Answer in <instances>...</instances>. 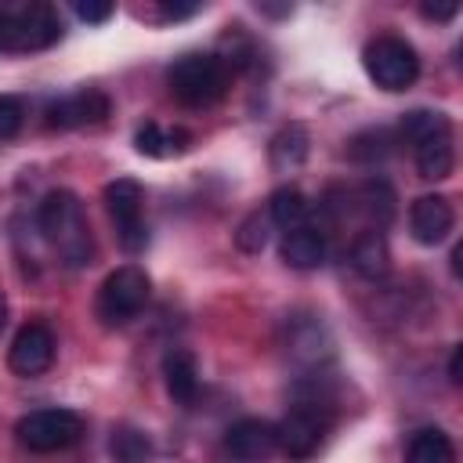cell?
<instances>
[{
	"mask_svg": "<svg viewBox=\"0 0 463 463\" xmlns=\"http://www.w3.org/2000/svg\"><path fill=\"white\" fill-rule=\"evenodd\" d=\"M391 145H394V137H391V130H383V127H376V130H365V134H358L351 145H347V152H351V159H362V163H373V159H383L387 152H391Z\"/></svg>",
	"mask_w": 463,
	"mask_h": 463,
	"instance_id": "obj_23",
	"label": "cell"
},
{
	"mask_svg": "<svg viewBox=\"0 0 463 463\" xmlns=\"http://www.w3.org/2000/svg\"><path fill=\"white\" fill-rule=\"evenodd\" d=\"M329 409L318 405V402H300L293 405L282 423H275V434H279V449L289 456V459H311L326 434H329Z\"/></svg>",
	"mask_w": 463,
	"mask_h": 463,
	"instance_id": "obj_9",
	"label": "cell"
},
{
	"mask_svg": "<svg viewBox=\"0 0 463 463\" xmlns=\"http://www.w3.org/2000/svg\"><path fill=\"white\" fill-rule=\"evenodd\" d=\"M18 441L29 452H61L83 438V416L72 409H33L14 427Z\"/></svg>",
	"mask_w": 463,
	"mask_h": 463,
	"instance_id": "obj_7",
	"label": "cell"
},
{
	"mask_svg": "<svg viewBox=\"0 0 463 463\" xmlns=\"http://www.w3.org/2000/svg\"><path fill=\"white\" fill-rule=\"evenodd\" d=\"M224 449L235 463H264L275 449H279V434H275V423L268 420H257V416H246V420H235L224 434Z\"/></svg>",
	"mask_w": 463,
	"mask_h": 463,
	"instance_id": "obj_11",
	"label": "cell"
},
{
	"mask_svg": "<svg viewBox=\"0 0 463 463\" xmlns=\"http://www.w3.org/2000/svg\"><path fill=\"white\" fill-rule=\"evenodd\" d=\"M195 11H199V4H163V14L166 18H188Z\"/></svg>",
	"mask_w": 463,
	"mask_h": 463,
	"instance_id": "obj_28",
	"label": "cell"
},
{
	"mask_svg": "<svg viewBox=\"0 0 463 463\" xmlns=\"http://www.w3.org/2000/svg\"><path fill=\"white\" fill-rule=\"evenodd\" d=\"M268 217H271L282 232L300 228V224L307 221V199H304V192H300V188H293V184L275 188V192H271V199H268Z\"/></svg>",
	"mask_w": 463,
	"mask_h": 463,
	"instance_id": "obj_18",
	"label": "cell"
},
{
	"mask_svg": "<svg viewBox=\"0 0 463 463\" xmlns=\"http://www.w3.org/2000/svg\"><path fill=\"white\" fill-rule=\"evenodd\" d=\"M163 383H166V394L177 405H192L199 398V369H195V358L188 351H170L163 358Z\"/></svg>",
	"mask_w": 463,
	"mask_h": 463,
	"instance_id": "obj_16",
	"label": "cell"
},
{
	"mask_svg": "<svg viewBox=\"0 0 463 463\" xmlns=\"http://www.w3.org/2000/svg\"><path fill=\"white\" fill-rule=\"evenodd\" d=\"M4 322H7V297H4V286H0V329H4Z\"/></svg>",
	"mask_w": 463,
	"mask_h": 463,
	"instance_id": "obj_31",
	"label": "cell"
},
{
	"mask_svg": "<svg viewBox=\"0 0 463 463\" xmlns=\"http://www.w3.org/2000/svg\"><path fill=\"white\" fill-rule=\"evenodd\" d=\"M420 11H423V18H434V22H449V18H452L459 7H456V4H423Z\"/></svg>",
	"mask_w": 463,
	"mask_h": 463,
	"instance_id": "obj_27",
	"label": "cell"
},
{
	"mask_svg": "<svg viewBox=\"0 0 463 463\" xmlns=\"http://www.w3.org/2000/svg\"><path fill=\"white\" fill-rule=\"evenodd\" d=\"M358 203H362V213L369 217V224L380 232L391 224L394 217V188L383 181V177H373L358 188Z\"/></svg>",
	"mask_w": 463,
	"mask_h": 463,
	"instance_id": "obj_19",
	"label": "cell"
},
{
	"mask_svg": "<svg viewBox=\"0 0 463 463\" xmlns=\"http://www.w3.org/2000/svg\"><path fill=\"white\" fill-rule=\"evenodd\" d=\"M109 452L116 456V463H145L152 456V441L145 430L134 427H116L109 438Z\"/></svg>",
	"mask_w": 463,
	"mask_h": 463,
	"instance_id": "obj_22",
	"label": "cell"
},
{
	"mask_svg": "<svg viewBox=\"0 0 463 463\" xmlns=\"http://www.w3.org/2000/svg\"><path fill=\"white\" fill-rule=\"evenodd\" d=\"M148 293H152L148 275L137 264H123L109 271L98 289V318L105 326H127L130 318L141 315V307L148 304Z\"/></svg>",
	"mask_w": 463,
	"mask_h": 463,
	"instance_id": "obj_6",
	"label": "cell"
},
{
	"mask_svg": "<svg viewBox=\"0 0 463 463\" xmlns=\"http://www.w3.org/2000/svg\"><path fill=\"white\" fill-rule=\"evenodd\" d=\"M228 80L232 72L217 54H181L166 72L170 94L188 109H206L221 101L228 90Z\"/></svg>",
	"mask_w": 463,
	"mask_h": 463,
	"instance_id": "obj_3",
	"label": "cell"
},
{
	"mask_svg": "<svg viewBox=\"0 0 463 463\" xmlns=\"http://www.w3.org/2000/svg\"><path fill=\"white\" fill-rule=\"evenodd\" d=\"M405 463H456V445L441 427H423L409 438Z\"/></svg>",
	"mask_w": 463,
	"mask_h": 463,
	"instance_id": "obj_17",
	"label": "cell"
},
{
	"mask_svg": "<svg viewBox=\"0 0 463 463\" xmlns=\"http://www.w3.org/2000/svg\"><path fill=\"white\" fill-rule=\"evenodd\" d=\"M456 224V210L445 195H420L412 206H409V228H412V239L423 242V246H438Z\"/></svg>",
	"mask_w": 463,
	"mask_h": 463,
	"instance_id": "obj_13",
	"label": "cell"
},
{
	"mask_svg": "<svg viewBox=\"0 0 463 463\" xmlns=\"http://www.w3.org/2000/svg\"><path fill=\"white\" fill-rule=\"evenodd\" d=\"M61 18L51 4H25L14 11H0V51H43L58 43Z\"/></svg>",
	"mask_w": 463,
	"mask_h": 463,
	"instance_id": "obj_4",
	"label": "cell"
},
{
	"mask_svg": "<svg viewBox=\"0 0 463 463\" xmlns=\"http://www.w3.org/2000/svg\"><path fill=\"white\" fill-rule=\"evenodd\" d=\"M351 264L362 279H383L391 268V250H387L383 232H376V228L358 232L351 242Z\"/></svg>",
	"mask_w": 463,
	"mask_h": 463,
	"instance_id": "obj_15",
	"label": "cell"
},
{
	"mask_svg": "<svg viewBox=\"0 0 463 463\" xmlns=\"http://www.w3.org/2000/svg\"><path fill=\"white\" fill-rule=\"evenodd\" d=\"M304 156H307V134H304V127H297V123L282 127L275 134V141H271V166L275 170H293V166L304 163Z\"/></svg>",
	"mask_w": 463,
	"mask_h": 463,
	"instance_id": "obj_21",
	"label": "cell"
},
{
	"mask_svg": "<svg viewBox=\"0 0 463 463\" xmlns=\"http://www.w3.org/2000/svg\"><path fill=\"white\" fill-rule=\"evenodd\" d=\"M235 242H239V250H246V253H260V250H264L268 232H264L260 213H250V217L242 221V228L235 232Z\"/></svg>",
	"mask_w": 463,
	"mask_h": 463,
	"instance_id": "obj_25",
	"label": "cell"
},
{
	"mask_svg": "<svg viewBox=\"0 0 463 463\" xmlns=\"http://www.w3.org/2000/svg\"><path fill=\"white\" fill-rule=\"evenodd\" d=\"M112 112L109 98L101 90H76L47 105V127L72 130V127H94Z\"/></svg>",
	"mask_w": 463,
	"mask_h": 463,
	"instance_id": "obj_12",
	"label": "cell"
},
{
	"mask_svg": "<svg viewBox=\"0 0 463 463\" xmlns=\"http://www.w3.org/2000/svg\"><path fill=\"white\" fill-rule=\"evenodd\" d=\"M188 134L184 130H163L159 123H145V127H137V134H134V148L141 152V156H152V159H163V156H170V152H184L188 145Z\"/></svg>",
	"mask_w": 463,
	"mask_h": 463,
	"instance_id": "obj_20",
	"label": "cell"
},
{
	"mask_svg": "<svg viewBox=\"0 0 463 463\" xmlns=\"http://www.w3.org/2000/svg\"><path fill=\"white\" fill-rule=\"evenodd\" d=\"M25 123V105L14 94H0V141H11Z\"/></svg>",
	"mask_w": 463,
	"mask_h": 463,
	"instance_id": "obj_24",
	"label": "cell"
},
{
	"mask_svg": "<svg viewBox=\"0 0 463 463\" xmlns=\"http://www.w3.org/2000/svg\"><path fill=\"white\" fill-rule=\"evenodd\" d=\"M105 210L116 224V235L127 253L145 250L148 228H145V188L134 177H116L105 184Z\"/></svg>",
	"mask_w": 463,
	"mask_h": 463,
	"instance_id": "obj_8",
	"label": "cell"
},
{
	"mask_svg": "<svg viewBox=\"0 0 463 463\" xmlns=\"http://www.w3.org/2000/svg\"><path fill=\"white\" fill-rule=\"evenodd\" d=\"M398 134H402V141L412 145L416 170H420L423 181H445L452 174L456 148H452V123H449L445 112L412 109V112L402 116Z\"/></svg>",
	"mask_w": 463,
	"mask_h": 463,
	"instance_id": "obj_2",
	"label": "cell"
},
{
	"mask_svg": "<svg viewBox=\"0 0 463 463\" xmlns=\"http://www.w3.org/2000/svg\"><path fill=\"white\" fill-rule=\"evenodd\" d=\"M459 257H463V246H452V275H459Z\"/></svg>",
	"mask_w": 463,
	"mask_h": 463,
	"instance_id": "obj_30",
	"label": "cell"
},
{
	"mask_svg": "<svg viewBox=\"0 0 463 463\" xmlns=\"http://www.w3.org/2000/svg\"><path fill=\"white\" fill-rule=\"evenodd\" d=\"M72 11H76V18H80V22L101 25V22H109V18H112V11H116V7H112L109 0H101V4H98V0H76V4H72Z\"/></svg>",
	"mask_w": 463,
	"mask_h": 463,
	"instance_id": "obj_26",
	"label": "cell"
},
{
	"mask_svg": "<svg viewBox=\"0 0 463 463\" xmlns=\"http://www.w3.org/2000/svg\"><path fill=\"white\" fill-rule=\"evenodd\" d=\"M362 65L369 80L383 90H409L420 76V54L402 36H376L362 51Z\"/></svg>",
	"mask_w": 463,
	"mask_h": 463,
	"instance_id": "obj_5",
	"label": "cell"
},
{
	"mask_svg": "<svg viewBox=\"0 0 463 463\" xmlns=\"http://www.w3.org/2000/svg\"><path fill=\"white\" fill-rule=\"evenodd\" d=\"M279 253H282V260L289 268H300V271L318 268L326 260V235L318 228H311V224H300V228H293V232L282 235Z\"/></svg>",
	"mask_w": 463,
	"mask_h": 463,
	"instance_id": "obj_14",
	"label": "cell"
},
{
	"mask_svg": "<svg viewBox=\"0 0 463 463\" xmlns=\"http://www.w3.org/2000/svg\"><path fill=\"white\" fill-rule=\"evenodd\" d=\"M54 351H58L54 333H51L43 322H29V326H22V329L14 333V340H11V347H7V365H11V373H18V376H40V373L51 369Z\"/></svg>",
	"mask_w": 463,
	"mask_h": 463,
	"instance_id": "obj_10",
	"label": "cell"
},
{
	"mask_svg": "<svg viewBox=\"0 0 463 463\" xmlns=\"http://www.w3.org/2000/svg\"><path fill=\"white\" fill-rule=\"evenodd\" d=\"M459 354H463V347H452V358H449V380L452 383H459Z\"/></svg>",
	"mask_w": 463,
	"mask_h": 463,
	"instance_id": "obj_29",
	"label": "cell"
},
{
	"mask_svg": "<svg viewBox=\"0 0 463 463\" xmlns=\"http://www.w3.org/2000/svg\"><path fill=\"white\" fill-rule=\"evenodd\" d=\"M36 224L43 232V239L51 242V250L69 268H83L94 260V235H90V224H87V213H83V203L76 192H69V188L47 192L36 210Z\"/></svg>",
	"mask_w": 463,
	"mask_h": 463,
	"instance_id": "obj_1",
	"label": "cell"
}]
</instances>
